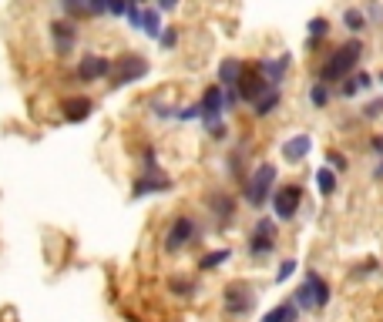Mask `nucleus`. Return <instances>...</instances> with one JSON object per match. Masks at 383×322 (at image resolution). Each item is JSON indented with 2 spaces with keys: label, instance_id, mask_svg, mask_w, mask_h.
<instances>
[{
  "label": "nucleus",
  "instance_id": "f257e3e1",
  "mask_svg": "<svg viewBox=\"0 0 383 322\" xmlns=\"http://www.w3.org/2000/svg\"><path fill=\"white\" fill-rule=\"evenodd\" d=\"M360 57H364V40H357V38L346 40V44H340V47H336V51H333V54L320 64L316 81H323V84H329V88H336L346 74H353V71H357Z\"/></svg>",
  "mask_w": 383,
  "mask_h": 322
},
{
  "label": "nucleus",
  "instance_id": "f03ea898",
  "mask_svg": "<svg viewBox=\"0 0 383 322\" xmlns=\"http://www.w3.org/2000/svg\"><path fill=\"white\" fill-rule=\"evenodd\" d=\"M272 188H276V165L263 161V165H256L252 178L246 182V191H242V198H246V202H249L252 209L259 211V209H263V205L269 202Z\"/></svg>",
  "mask_w": 383,
  "mask_h": 322
},
{
  "label": "nucleus",
  "instance_id": "7ed1b4c3",
  "mask_svg": "<svg viewBox=\"0 0 383 322\" xmlns=\"http://www.w3.org/2000/svg\"><path fill=\"white\" fill-rule=\"evenodd\" d=\"M148 74V61L141 54H121L118 61H111V88H128L134 81H141V77Z\"/></svg>",
  "mask_w": 383,
  "mask_h": 322
},
{
  "label": "nucleus",
  "instance_id": "20e7f679",
  "mask_svg": "<svg viewBox=\"0 0 383 322\" xmlns=\"http://www.w3.org/2000/svg\"><path fill=\"white\" fill-rule=\"evenodd\" d=\"M269 202H272V211H276L279 222H292L296 211H299V205H303V188H299L296 182H289L283 188H272Z\"/></svg>",
  "mask_w": 383,
  "mask_h": 322
},
{
  "label": "nucleus",
  "instance_id": "39448f33",
  "mask_svg": "<svg viewBox=\"0 0 383 322\" xmlns=\"http://www.w3.org/2000/svg\"><path fill=\"white\" fill-rule=\"evenodd\" d=\"M222 118H226V108H222V88L219 84H212L205 88V95L198 101V121H202V128H219L222 124Z\"/></svg>",
  "mask_w": 383,
  "mask_h": 322
},
{
  "label": "nucleus",
  "instance_id": "423d86ee",
  "mask_svg": "<svg viewBox=\"0 0 383 322\" xmlns=\"http://www.w3.org/2000/svg\"><path fill=\"white\" fill-rule=\"evenodd\" d=\"M108 74H111V61H108L104 54H84L81 61H77V67H75V77L81 81V84L108 81Z\"/></svg>",
  "mask_w": 383,
  "mask_h": 322
},
{
  "label": "nucleus",
  "instance_id": "0eeeda50",
  "mask_svg": "<svg viewBox=\"0 0 383 322\" xmlns=\"http://www.w3.org/2000/svg\"><path fill=\"white\" fill-rule=\"evenodd\" d=\"M195 235H198V222L192 215H178L172 222V228H169V235H165V252L185 248L189 242H195Z\"/></svg>",
  "mask_w": 383,
  "mask_h": 322
},
{
  "label": "nucleus",
  "instance_id": "6e6552de",
  "mask_svg": "<svg viewBox=\"0 0 383 322\" xmlns=\"http://www.w3.org/2000/svg\"><path fill=\"white\" fill-rule=\"evenodd\" d=\"M246 248H249V255H256V259L276 252V225H272V218H259V222H256Z\"/></svg>",
  "mask_w": 383,
  "mask_h": 322
},
{
  "label": "nucleus",
  "instance_id": "1a4fd4ad",
  "mask_svg": "<svg viewBox=\"0 0 383 322\" xmlns=\"http://www.w3.org/2000/svg\"><path fill=\"white\" fill-rule=\"evenodd\" d=\"M269 88H272V84L259 74V67H242V74H239V81H235L239 101H246V104H252V101L263 95V91H269Z\"/></svg>",
  "mask_w": 383,
  "mask_h": 322
},
{
  "label": "nucleus",
  "instance_id": "9d476101",
  "mask_svg": "<svg viewBox=\"0 0 383 322\" xmlns=\"http://www.w3.org/2000/svg\"><path fill=\"white\" fill-rule=\"evenodd\" d=\"M222 296H226V312L229 316H246V312H252V305H256V292L246 282L229 285Z\"/></svg>",
  "mask_w": 383,
  "mask_h": 322
},
{
  "label": "nucleus",
  "instance_id": "9b49d317",
  "mask_svg": "<svg viewBox=\"0 0 383 322\" xmlns=\"http://www.w3.org/2000/svg\"><path fill=\"white\" fill-rule=\"evenodd\" d=\"M51 40H54V51H58L61 57H68L77 44V24L68 17L54 20V24H51Z\"/></svg>",
  "mask_w": 383,
  "mask_h": 322
},
{
  "label": "nucleus",
  "instance_id": "f8f14e48",
  "mask_svg": "<svg viewBox=\"0 0 383 322\" xmlns=\"http://www.w3.org/2000/svg\"><path fill=\"white\" fill-rule=\"evenodd\" d=\"M283 161H289V165H299V161H306L309 152H313V138L309 134H292V138H286L283 141Z\"/></svg>",
  "mask_w": 383,
  "mask_h": 322
},
{
  "label": "nucleus",
  "instance_id": "ddd939ff",
  "mask_svg": "<svg viewBox=\"0 0 383 322\" xmlns=\"http://www.w3.org/2000/svg\"><path fill=\"white\" fill-rule=\"evenodd\" d=\"M256 67H259V74L266 77L272 88H279V84H283V77H286V71H289V54H283V57H263Z\"/></svg>",
  "mask_w": 383,
  "mask_h": 322
},
{
  "label": "nucleus",
  "instance_id": "4468645a",
  "mask_svg": "<svg viewBox=\"0 0 383 322\" xmlns=\"http://www.w3.org/2000/svg\"><path fill=\"white\" fill-rule=\"evenodd\" d=\"M209 209L222 225H232V218H235V198H232L229 191H209Z\"/></svg>",
  "mask_w": 383,
  "mask_h": 322
},
{
  "label": "nucleus",
  "instance_id": "2eb2a0df",
  "mask_svg": "<svg viewBox=\"0 0 383 322\" xmlns=\"http://www.w3.org/2000/svg\"><path fill=\"white\" fill-rule=\"evenodd\" d=\"M95 111V101L91 97H68L64 104H61V114H64V121H71V124H81V121H88Z\"/></svg>",
  "mask_w": 383,
  "mask_h": 322
},
{
  "label": "nucleus",
  "instance_id": "dca6fc26",
  "mask_svg": "<svg viewBox=\"0 0 383 322\" xmlns=\"http://www.w3.org/2000/svg\"><path fill=\"white\" fill-rule=\"evenodd\" d=\"M172 188V182L158 171V175H141L138 182H134L132 188V198H145V195H162V191Z\"/></svg>",
  "mask_w": 383,
  "mask_h": 322
},
{
  "label": "nucleus",
  "instance_id": "f3484780",
  "mask_svg": "<svg viewBox=\"0 0 383 322\" xmlns=\"http://www.w3.org/2000/svg\"><path fill=\"white\" fill-rule=\"evenodd\" d=\"M279 104H283V91H279V88H269V91H263V95L252 101V114H256V118H269Z\"/></svg>",
  "mask_w": 383,
  "mask_h": 322
},
{
  "label": "nucleus",
  "instance_id": "a211bd4d",
  "mask_svg": "<svg viewBox=\"0 0 383 322\" xmlns=\"http://www.w3.org/2000/svg\"><path fill=\"white\" fill-rule=\"evenodd\" d=\"M306 285L313 289V299H316V309H323V305H329V296H333V289H329V282H326L323 275L316 272V268H309L306 272Z\"/></svg>",
  "mask_w": 383,
  "mask_h": 322
},
{
  "label": "nucleus",
  "instance_id": "6ab92c4d",
  "mask_svg": "<svg viewBox=\"0 0 383 322\" xmlns=\"http://www.w3.org/2000/svg\"><path fill=\"white\" fill-rule=\"evenodd\" d=\"M242 61L239 57H226L222 64H219V88H235V81H239V74H242Z\"/></svg>",
  "mask_w": 383,
  "mask_h": 322
},
{
  "label": "nucleus",
  "instance_id": "aec40b11",
  "mask_svg": "<svg viewBox=\"0 0 383 322\" xmlns=\"http://www.w3.org/2000/svg\"><path fill=\"white\" fill-rule=\"evenodd\" d=\"M299 319V309H296V303L292 299H286V303H279V305H272L266 316L259 322H296Z\"/></svg>",
  "mask_w": 383,
  "mask_h": 322
},
{
  "label": "nucleus",
  "instance_id": "412c9836",
  "mask_svg": "<svg viewBox=\"0 0 383 322\" xmlns=\"http://www.w3.org/2000/svg\"><path fill=\"white\" fill-rule=\"evenodd\" d=\"M138 31H145L152 40H158V34H162V10H158V7H145V10H141Z\"/></svg>",
  "mask_w": 383,
  "mask_h": 322
},
{
  "label": "nucleus",
  "instance_id": "4be33fe9",
  "mask_svg": "<svg viewBox=\"0 0 383 322\" xmlns=\"http://www.w3.org/2000/svg\"><path fill=\"white\" fill-rule=\"evenodd\" d=\"M229 259H232L229 248H215V252H209V255H202V259H198V268H202V272H215L219 266H226Z\"/></svg>",
  "mask_w": 383,
  "mask_h": 322
},
{
  "label": "nucleus",
  "instance_id": "5701e85b",
  "mask_svg": "<svg viewBox=\"0 0 383 322\" xmlns=\"http://www.w3.org/2000/svg\"><path fill=\"white\" fill-rule=\"evenodd\" d=\"M343 24H346V31L350 34H360V31H366V14H364V7H350V10H343Z\"/></svg>",
  "mask_w": 383,
  "mask_h": 322
},
{
  "label": "nucleus",
  "instance_id": "b1692460",
  "mask_svg": "<svg viewBox=\"0 0 383 322\" xmlns=\"http://www.w3.org/2000/svg\"><path fill=\"white\" fill-rule=\"evenodd\" d=\"M316 188H320V195H326V198L336 191V171L329 168V165L316 171Z\"/></svg>",
  "mask_w": 383,
  "mask_h": 322
},
{
  "label": "nucleus",
  "instance_id": "393cba45",
  "mask_svg": "<svg viewBox=\"0 0 383 322\" xmlns=\"http://www.w3.org/2000/svg\"><path fill=\"white\" fill-rule=\"evenodd\" d=\"M61 10H64V17L68 20H81L88 17V0H58Z\"/></svg>",
  "mask_w": 383,
  "mask_h": 322
},
{
  "label": "nucleus",
  "instance_id": "a878e982",
  "mask_svg": "<svg viewBox=\"0 0 383 322\" xmlns=\"http://www.w3.org/2000/svg\"><path fill=\"white\" fill-rule=\"evenodd\" d=\"M326 34H329V20H326V17H313V20L306 24V38H309V44L323 40Z\"/></svg>",
  "mask_w": 383,
  "mask_h": 322
},
{
  "label": "nucleus",
  "instance_id": "bb28decb",
  "mask_svg": "<svg viewBox=\"0 0 383 322\" xmlns=\"http://www.w3.org/2000/svg\"><path fill=\"white\" fill-rule=\"evenodd\" d=\"M309 101H313V108H326L329 104V84H323V81L309 84Z\"/></svg>",
  "mask_w": 383,
  "mask_h": 322
},
{
  "label": "nucleus",
  "instance_id": "cd10ccee",
  "mask_svg": "<svg viewBox=\"0 0 383 322\" xmlns=\"http://www.w3.org/2000/svg\"><path fill=\"white\" fill-rule=\"evenodd\" d=\"M292 303H296V309H316V299H313V289H309L306 282L299 285L296 292H292Z\"/></svg>",
  "mask_w": 383,
  "mask_h": 322
},
{
  "label": "nucleus",
  "instance_id": "c85d7f7f",
  "mask_svg": "<svg viewBox=\"0 0 383 322\" xmlns=\"http://www.w3.org/2000/svg\"><path fill=\"white\" fill-rule=\"evenodd\" d=\"M340 95H343V97H357V95H360V77H357V71H353V74H346L343 81H340Z\"/></svg>",
  "mask_w": 383,
  "mask_h": 322
},
{
  "label": "nucleus",
  "instance_id": "c756f323",
  "mask_svg": "<svg viewBox=\"0 0 383 322\" xmlns=\"http://www.w3.org/2000/svg\"><path fill=\"white\" fill-rule=\"evenodd\" d=\"M158 44H162L165 51L178 47V31H175V27H162V34H158Z\"/></svg>",
  "mask_w": 383,
  "mask_h": 322
},
{
  "label": "nucleus",
  "instance_id": "7c9ffc66",
  "mask_svg": "<svg viewBox=\"0 0 383 322\" xmlns=\"http://www.w3.org/2000/svg\"><path fill=\"white\" fill-rule=\"evenodd\" d=\"M292 272H296V259H286L283 266L276 268V275H272V279H276V282H286V279L292 275Z\"/></svg>",
  "mask_w": 383,
  "mask_h": 322
},
{
  "label": "nucleus",
  "instance_id": "2f4dec72",
  "mask_svg": "<svg viewBox=\"0 0 383 322\" xmlns=\"http://www.w3.org/2000/svg\"><path fill=\"white\" fill-rule=\"evenodd\" d=\"M108 14V0H88V17H104Z\"/></svg>",
  "mask_w": 383,
  "mask_h": 322
},
{
  "label": "nucleus",
  "instance_id": "473e14b6",
  "mask_svg": "<svg viewBox=\"0 0 383 322\" xmlns=\"http://www.w3.org/2000/svg\"><path fill=\"white\" fill-rule=\"evenodd\" d=\"M326 161H329V168L333 171H346L350 165H346V154H340V152H329L326 154Z\"/></svg>",
  "mask_w": 383,
  "mask_h": 322
},
{
  "label": "nucleus",
  "instance_id": "72a5a7b5",
  "mask_svg": "<svg viewBox=\"0 0 383 322\" xmlns=\"http://www.w3.org/2000/svg\"><path fill=\"white\" fill-rule=\"evenodd\" d=\"M360 114H364L366 121H373V118H380V114H383V97H380V101H370V104H366V108H364V111H360Z\"/></svg>",
  "mask_w": 383,
  "mask_h": 322
},
{
  "label": "nucleus",
  "instance_id": "f704fd0d",
  "mask_svg": "<svg viewBox=\"0 0 383 322\" xmlns=\"http://www.w3.org/2000/svg\"><path fill=\"white\" fill-rule=\"evenodd\" d=\"M125 10H128V0H108V14L111 17H125Z\"/></svg>",
  "mask_w": 383,
  "mask_h": 322
},
{
  "label": "nucleus",
  "instance_id": "c9c22d12",
  "mask_svg": "<svg viewBox=\"0 0 383 322\" xmlns=\"http://www.w3.org/2000/svg\"><path fill=\"white\" fill-rule=\"evenodd\" d=\"M172 292H182V296H192V292H195V285H192L189 279H175V282H172Z\"/></svg>",
  "mask_w": 383,
  "mask_h": 322
},
{
  "label": "nucleus",
  "instance_id": "e433bc0d",
  "mask_svg": "<svg viewBox=\"0 0 383 322\" xmlns=\"http://www.w3.org/2000/svg\"><path fill=\"white\" fill-rule=\"evenodd\" d=\"M175 118H178V121H195V118H198V104H189L185 111H178Z\"/></svg>",
  "mask_w": 383,
  "mask_h": 322
},
{
  "label": "nucleus",
  "instance_id": "4c0bfd02",
  "mask_svg": "<svg viewBox=\"0 0 383 322\" xmlns=\"http://www.w3.org/2000/svg\"><path fill=\"white\" fill-rule=\"evenodd\" d=\"M357 77H360V91H370V88H373V77L366 74V71H364V74L357 71Z\"/></svg>",
  "mask_w": 383,
  "mask_h": 322
},
{
  "label": "nucleus",
  "instance_id": "58836bf2",
  "mask_svg": "<svg viewBox=\"0 0 383 322\" xmlns=\"http://www.w3.org/2000/svg\"><path fill=\"white\" fill-rule=\"evenodd\" d=\"M155 7H158V10H175V7H178V0H158Z\"/></svg>",
  "mask_w": 383,
  "mask_h": 322
},
{
  "label": "nucleus",
  "instance_id": "ea45409f",
  "mask_svg": "<svg viewBox=\"0 0 383 322\" xmlns=\"http://www.w3.org/2000/svg\"><path fill=\"white\" fill-rule=\"evenodd\" d=\"M370 148H373V152H377V154H380V158H383V134H377V138L370 141Z\"/></svg>",
  "mask_w": 383,
  "mask_h": 322
},
{
  "label": "nucleus",
  "instance_id": "a19ab883",
  "mask_svg": "<svg viewBox=\"0 0 383 322\" xmlns=\"http://www.w3.org/2000/svg\"><path fill=\"white\" fill-rule=\"evenodd\" d=\"M377 178H383V158H380V165H377V171H373Z\"/></svg>",
  "mask_w": 383,
  "mask_h": 322
},
{
  "label": "nucleus",
  "instance_id": "79ce46f5",
  "mask_svg": "<svg viewBox=\"0 0 383 322\" xmlns=\"http://www.w3.org/2000/svg\"><path fill=\"white\" fill-rule=\"evenodd\" d=\"M128 3H138V7H141V3H148V0H128Z\"/></svg>",
  "mask_w": 383,
  "mask_h": 322
},
{
  "label": "nucleus",
  "instance_id": "37998d69",
  "mask_svg": "<svg viewBox=\"0 0 383 322\" xmlns=\"http://www.w3.org/2000/svg\"><path fill=\"white\" fill-rule=\"evenodd\" d=\"M380 84H383V71H380Z\"/></svg>",
  "mask_w": 383,
  "mask_h": 322
}]
</instances>
